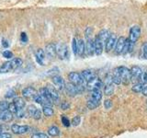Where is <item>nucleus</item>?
Here are the masks:
<instances>
[{
	"label": "nucleus",
	"instance_id": "ddd939ff",
	"mask_svg": "<svg viewBox=\"0 0 147 138\" xmlns=\"http://www.w3.org/2000/svg\"><path fill=\"white\" fill-rule=\"evenodd\" d=\"M85 53L87 56H92L95 54L94 49V40L93 39H86V43H85Z\"/></svg>",
	"mask_w": 147,
	"mask_h": 138
},
{
	"label": "nucleus",
	"instance_id": "4468645a",
	"mask_svg": "<svg viewBox=\"0 0 147 138\" xmlns=\"http://www.w3.org/2000/svg\"><path fill=\"white\" fill-rule=\"evenodd\" d=\"M27 112H28V114L30 115V116H31L35 120H39L41 117V112L39 109H37L34 105H29V106H28Z\"/></svg>",
	"mask_w": 147,
	"mask_h": 138
},
{
	"label": "nucleus",
	"instance_id": "cd10ccee",
	"mask_svg": "<svg viewBox=\"0 0 147 138\" xmlns=\"http://www.w3.org/2000/svg\"><path fill=\"white\" fill-rule=\"evenodd\" d=\"M90 98L94 99L98 101H100L101 99H102V92H101L100 89H96L91 91V95H90Z\"/></svg>",
	"mask_w": 147,
	"mask_h": 138
},
{
	"label": "nucleus",
	"instance_id": "4be33fe9",
	"mask_svg": "<svg viewBox=\"0 0 147 138\" xmlns=\"http://www.w3.org/2000/svg\"><path fill=\"white\" fill-rule=\"evenodd\" d=\"M85 54V41L83 39H76V55L83 56Z\"/></svg>",
	"mask_w": 147,
	"mask_h": 138
},
{
	"label": "nucleus",
	"instance_id": "473e14b6",
	"mask_svg": "<svg viewBox=\"0 0 147 138\" xmlns=\"http://www.w3.org/2000/svg\"><path fill=\"white\" fill-rule=\"evenodd\" d=\"M8 105L9 103L6 100H2L0 101V112H3V110H8Z\"/></svg>",
	"mask_w": 147,
	"mask_h": 138
},
{
	"label": "nucleus",
	"instance_id": "2eb2a0df",
	"mask_svg": "<svg viewBox=\"0 0 147 138\" xmlns=\"http://www.w3.org/2000/svg\"><path fill=\"white\" fill-rule=\"evenodd\" d=\"M11 131L15 135H23L30 131V127L28 125H18V124H13L11 126Z\"/></svg>",
	"mask_w": 147,
	"mask_h": 138
},
{
	"label": "nucleus",
	"instance_id": "f3484780",
	"mask_svg": "<svg viewBox=\"0 0 147 138\" xmlns=\"http://www.w3.org/2000/svg\"><path fill=\"white\" fill-rule=\"evenodd\" d=\"M64 89H65L66 94L68 96H70V97H75V96L79 94V93H78V87H77V86L73 85L72 83H70V82L67 83V84H65Z\"/></svg>",
	"mask_w": 147,
	"mask_h": 138
},
{
	"label": "nucleus",
	"instance_id": "c9c22d12",
	"mask_svg": "<svg viewBox=\"0 0 147 138\" xmlns=\"http://www.w3.org/2000/svg\"><path fill=\"white\" fill-rule=\"evenodd\" d=\"M31 138H49V136L43 133H34V135H32Z\"/></svg>",
	"mask_w": 147,
	"mask_h": 138
},
{
	"label": "nucleus",
	"instance_id": "412c9836",
	"mask_svg": "<svg viewBox=\"0 0 147 138\" xmlns=\"http://www.w3.org/2000/svg\"><path fill=\"white\" fill-rule=\"evenodd\" d=\"M94 49H95V54L96 55H100L103 53V49H104V44L101 43L100 40L96 37L94 40Z\"/></svg>",
	"mask_w": 147,
	"mask_h": 138
},
{
	"label": "nucleus",
	"instance_id": "de8ad7c7",
	"mask_svg": "<svg viewBox=\"0 0 147 138\" xmlns=\"http://www.w3.org/2000/svg\"><path fill=\"white\" fill-rule=\"evenodd\" d=\"M2 45H3V47L7 48L8 46H9V43H8V41H7L6 39H3V40H2Z\"/></svg>",
	"mask_w": 147,
	"mask_h": 138
},
{
	"label": "nucleus",
	"instance_id": "c756f323",
	"mask_svg": "<svg viewBox=\"0 0 147 138\" xmlns=\"http://www.w3.org/2000/svg\"><path fill=\"white\" fill-rule=\"evenodd\" d=\"M104 93H105V95H107V96H111L114 93V85L113 84L105 85Z\"/></svg>",
	"mask_w": 147,
	"mask_h": 138
},
{
	"label": "nucleus",
	"instance_id": "2f4dec72",
	"mask_svg": "<svg viewBox=\"0 0 147 138\" xmlns=\"http://www.w3.org/2000/svg\"><path fill=\"white\" fill-rule=\"evenodd\" d=\"M128 53H130V41H129V39L128 38H126V40H125V44H124L123 51H122V53L121 54L125 55Z\"/></svg>",
	"mask_w": 147,
	"mask_h": 138
},
{
	"label": "nucleus",
	"instance_id": "09e8293b",
	"mask_svg": "<svg viewBox=\"0 0 147 138\" xmlns=\"http://www.w3.org/2000/svg\"><path fill=\"white\" fill-rule=\"evenodd\" d=\"M142 79L144 80V83H146V84H147V71H146V72H144V73H142Z\"/></svg>",
	"mask_w": 147,
	"mask_h": 138
},
{
	"label": "nucleus",
	"instance_id": "8fccbe9b",
	"mask_svg": "<svg viewBox=\"0 0 147 138\" xmlns=\"http://www.w3.org/2000/svg\"><path fill=\"white\" fill-rule=\"evenodd\" d=\"M142 93L144 94V96H147V84H146V83H145V86L144 87V89H142Z\"/></svg>",
	"mask_w": 147,
	"mask_h": 138
},
{
	"label": "nucleus",
	"instance_id": "6ab92c4d",
	"mask_svg": "<svg viewBox=\"0 0 147 138\" xmlns=\"http://www.w3.org/2000/svg\"><path fill=\"white\" fill-rule=\"evenodd\" d=\"M35 57H36V61L40 66H45V53H44V50L42 49H37L35 52Z\"/></svg>",
	"mask_w": 147,
	"mask_h": 138
},
{
	"label": "nucleus",
	"instance_id": "f03ea898",
	"mask_svg": "<svg viewBox=\"0 0 147 138\" xmlns=\"http://www.w3.org/2000/svg\"><path fill=\"white\" fill-rule=\"evenodd\" d=\"M114 74H116V75L119 76L122 84L128 85L131 82V72L128 67L119 66L114 69Z\"/></svg>",
	"mask_w": 147,
	"mask_h": 138
},
{
	"label": "nucleus",
	"instance_id": "dca6fc26",
	"mask_svg": "<svg viewBox=\"0 0 147 138\" xmlns=\"http://www.w3.org/2000/svg\"><path fill=\"white\" fill-rule=\"evenodd\" d=\"M22 96L24 97L25 99H33L34 96L37 94V91L34 87H27L25 89H22V92H21Z\"/></svg>",
	"mask_w": 147,
	"mask_h": 138
},
{
	"label": "nucleus",
	"instance_id": "20e7f679",
	"mask_svg": "<svg viewBox=\"0 0 147 138\" xmlns=\"http://www.w3.org/2000/svg\"><path fill=\"white\" fill-rule=\"evenodd\" d=\"M56 54L61 60H66L69 58V49L65 43L56 44Z\"/></svg>",
	"mask_w": 147,
	"mask_h": 138
},
{
	"label": "nucleus",
	"instance_id": "5701e85b",
	"mask_svg": "<svg viewBox=\"0 0 147 138\" xmlns=\"http://www.w3.org/2000/svg\"><path fill=\"white\" fill-rule=\"evenodd\" d=\"M13 104L16 106L18 110H21L25 107L26 102H25V99L21 98V97H16L15 99H13Z\"/></svg>",
	"mask_w": 147,
	"mask_h": 138
},
{
	"label": "nucleus",
	"instance_id": "79ce46f5",
	"mask_svg": "<svg viewBox=\"0 0 147 138\" xmlns=\"http://www.w3.org/2000/svg\"><path fill=\"white\" fill-rule=\"evenodd\" d=\"M20 41H22L23 43H28V35L25 33V32H21V34H20Z\"/></svg>",
	"mask_w": 147,
	"mask_h": 138
},
{
	"label": "nucleus",
	"instance_id": "393cba45",
	"mask_svg": "<svg viewBox=\"0 0 147 138\" xmlns=\"http://www.w3.org/2000/svg\"><path fill=\"white\" fill-rule=\"evenodd\" d=\"M99 105H100V101H98L92 98H89L86 102V106L89 110H95L96 108H98Z\"/></svg>",
	"mask_w": 147,
	"mask_h": 138
},
{
	"label": "nucleus",
	"instance_id": "423d86ee",
	"mask_svg": "<svg viewBox=\"0 0 147 138\" xmlns=\"http://www.w3.org/2000/svg\"><path fill=\"white\" fill-rule=\"evenodd\" d=\"M104 83L103 81L99 79L98 77H95L93 78L92 80L86 82V89H88L89 91H93V90H96V89H101V87H103Z\"/></svg>",
	"mask_w": 147,
	"mask_h": 138
},
{
	"label": "nucleus",
	"instance_id": "4c0bfd02",
	"mask_svg": "<svg viewBox=\"0 0 147 138\" xmlns=\"http://www.w3.org/2000/svg\"><path fill=\"white\" fill-rule=\"evenodd\" d=\"M58 72H59V68H58V67H53V69H51V70L48 71L47 75L54 76H56V74H57Z\"/></svg>",
	"mask_w": 147,
	"mask_h": 138
},
{
	"label": "nucleus",
	"instance_id": "f257e3e1",
	"mask_svg": "<svg viewBox=\"0 0 147 138\" xmlns=\"http://www.w3.org/2000/svg\"><path fill=\"white\" fill-rule=\"evenodd\" d=\"M23 64L22 59L20 58H13L9 61L4 63L1 66H0V74L4 73H9V72H14L18 70Z\"/></svg>",
	"mask_w": 147,
	"mask_h": 138
},
{
	"label": "nucleus",
	"instance_id": "c85d7f7f",
	"mask_svg": "<svg viewBox=\"0 0 147 138\" xmlns=\"http://www.w3.org/2000/svg\"><path fill=\"white\" fill-rule=\"evenodd\" d=\"M48 135L51 136H58L60 135V129L57 126H51L48 129Z\"/></svg>",
	"mask_w": 147,
	"mask_h": 138
},
{
	"label": "nucleus",
	"instance_id": "58836bf2",
	"mask_svg": "<svg viewBox=\"0 0 147 138\" xmlns=\"http://www.w3.org/2000/svg\"><path fill=\"white\" fill-rule=\"evenodd\" d=\"M104 107H105V109H107V110L111 109L112 108V101L110 99H106L104 101Z\"/></svg>",
	"mask_w": 147,
	"mask_h": 138
},
{
	"label": "nucleus",
	"instance_id": "72a5a7b5",
	"mask_svg": "<svg viewBox=\"0 0 147 138\" xmlns=\"http://www.w3.org/2000/svg\"><path fill=\"white\" fill-rule=\"evenodd\" d=\"M62 122L63 124V126H65V127H69L71 125L70 120H69L65 115H62Z\"/></svg>",
	"mask_w": 147,
	"mask_h": 138
},
{
	"label": "nucleus",
	"instance_id": "7c9ffc66",
	"mask_svg": "<svg viewBox=\"0 0 147 138\" xmlns=\"http://www.w3.org/2000/svg\"><path fill=\"white\" fill-rule=\"evenodd\" d=\"M40 94L43 97V98H45L47 100L51 101V102H53L52 101V99H51V97H50V94H49V92L47 90V89H46V87H41V89H40Z\"/></svg>",
	"mask_w": 147,
	"mask_h": 138
},
{
	"label": "nucleus",
	"instance_id": "ea45409f",
	"mask_svg": "<svg viewBox=\"0 0 147 138\" xmlns=\"http://www.w3.org/2000/svg\"><path fill=\"white\" fill-rule=\"evenodd\" d=\"M92 33H93V30H92V28L88 27V28H87V29L86 30V31H85L86 38V39H89V38H91V35H92Z\"/></svg>",
	"mask_w": 147,
	"mask_h": 138
},
{
	"label": "nucleus",
	"instance_id": "49530a36",
	"mask_svg": "<svg viewBox=\"0 0 147 138\" xmlns=\"http://www.w3.org/2000/svg\"><path fill=\"white\" fill-rule=\"evenodd\" d=\"M0 138H12V135L9 133H0Z\"/></svg>",
	"mask_w": 147,
	"mask_h": 138
},
{
	"label": "nucleus",
	"instance_id": "f8f14e48",
	"mask_svg": "<svg viewBox=\"0 0 147 138\" xmlns=\"http://www.w3.org/2000/svg\"><path fill=\"white\" fill-rule=\"evenodd\" d=\"M125 40H126V38L123 36L119 37V38L117 39L116 44H115V46H114V52L116 54H121L122 53L124 44H125Z\"/></svg>",
	"mask_w": 147,
	"mask_h": 138
},
{
	"label": "nucleus",
	"instance_id": "9b49d317",
	"mask_svg": "<svg viewBox=\"0 0 147 138\" xmlns=\"http://www.w3.org/2000/svg\"><path fill=\"white\" fill-rule=\"evenodd\" d=\"M46 89H47L49 94H50V97L51 99H52V101L53 102H55V103H58L59 100H60V96L58 94V90L55 89V87L53 86V85H48L46 86Z\"/></svg>",
	"mask_w": 147,
	"mask_h": 138
},
{
	"label": "nucleus",
	"instance_id": "bb28decb",
	"mask_svg": "<svg viewBox=\"0 0 147 138\" xmlns=\"http://www.w3.org/2000/svg\"><path fill=\"white\" fill-rule=\"evenodd\" d=\"M144 86H145V83H141V82L135 83V84L132 86L131 90L134 92V93H141Z\"/></svg>",
	"mask_w": 147,
	"mask_h": 138
},
{
	"label": "nucleus",
	"instance_id": "a878e982",
	"mask_svg": "<svg viewBox=\"0 0 147 138\" xmlns=\"http://www.w3.org/2000/svg\"><path fill=\"white\" fill-rule=\"evenodd\" d=\"M42 113L46 117H52L54 114V110L51 106H42Z\"/></svg>",
	"mask_w": 147,
	"mask_h": 138
},
{
	"label": "nucleus",
	"instance_id": "37998d69",
	"mask_svg": "<svg viewBox=\"0 0 147 138\" xmlns=\"http://www.w3.org/2000/svg\"><path fill=\"white\" fill-rule=\"evenodd\" d=\"M72 50H73L74 54L76 55V38H74L72 41Z\"/></svg>",
	"mask_w": 147,
	"mask_h": 138
},
{
	"label": "nucleus",
	"instance_id": "1a4fd4ad",
	"mask_svg": "<svg viewBox=\"0 0 147 138\" xmlns=\"http://www.w3.org/2000/svg\"><path fill=\"white\" fill-rule=\"evenodd\" d=\"M116 41H117L116 34L109 33V38L107 39V41H106V43H105V50L107 51V52H110L111 50H113L115 44H116Z\"/></svg>",
	"mask_w": 147,
	"mask_h": 138
},
{
	"label": "nucleus",
	"instance_id": "a18cd8bd",
	"mask_svg": "<svg viewBox=\"0 0 147 138\" xmlns=\"http://www.w3.org/2000/svg\"><path fill=\"white\" fill-rule=\"evenodd\" d=\"M16 95V92L14 91V90H10V91H8L7 95H6V98L7 99H10V98H13V97H15Z\"/></svg>",
	"mask_w": 147,
	"mask_h": 138
},
{
	"label": "nucleus",
	"instance_id": "c03bdc74",
	"mask_svg": "<svg viewBox=\"0 0 147 138\" xmlns=\"http://www.w3.org/2000/svg\"><path fill=\"white\" fill-rule=\"evenodd\" d=\"M70 108V103L67 102V101H63V102L61 104V109L63 110H66Z\"/></svg>",
	"mask_w": 147,
	"mask_h": 138
},
{
	"label": "nucleus",
	"instance_id": "0eeeda50",
	"mask_svg": "<svg viewBox=\"0 0 147 138\" xmlns=\"http://www.w3.org/2000/svg\"><path fill=\"white\" fill-rule=\"evenodd\" d=\"M44 53L45 56L49 60H54L56 58V44L55 43H49L45 46L44 49Z\"/></svg>",
	"mask_w": 147,
	"mask_h": 138
},
{
	"label": "nucleus",
	"instance_id": "3c124183",
	"mask_svg": "<svg viewBox=\"0 0 147 138\" xmlns=\"http://www.w3.org/2000/svg\"><path fill=\"white\" fill-rule=\"evenodd\" d=\"M2 133V127L0 126V133Z\"/></svg>",
	"mask_w": 147,
	"mask_h": 138
},
{
	"label": "nucleus",
	"instance_id": "e433bc0d",
	"mask_svg": "<svg viewBox=\"0 0 147 138\" xmlns=\"http://www.w3.org/2000/svg\"><path fill=\"white\" fill-rule=\"evenodd\" d=\"M2 55H3V57L7 58V59H10V58L13 57V53H12V52H10V51H8V50L4 51L3 53H2Z\"/></svg>",
	"mask_w": 147,
	"mask_h": 138
},
{
	"label": "nucleus",
	"instance_id": "f704fd0d",
	"mask_svg": "<svg viewBox=\"0 0 147 138\" xmlns=\"http://www.w3.org/2000/svg\"><path fill=\"white\" fill-rule=\"evenodd\" d=\"M72 123V125L73 126H78L79 125V123L81 122V118H80V116H75L73 119H72V122H71Z\"/></svg>",
	"mask_w": 147,
	"mask_h": 138
},
{
	"label": "nucleus",
	"instance_id": "9d476101",
	"mask_svg": "<svg viewBox=\"0 0 147 138\" xmlns=\"http://www.w3.org/2000/svg\"><path fill=\"white\" fill-rule=\"evenodd\" d=\"M53 87L56 89L57 90L61 91L64 89V87H65V82H64V79L60 76H53Z\"/></svg>",
	"mask_w": 147,
	"mask_h": 138
},
{
	"label": "nucleus",
	"instance_id": "7ed1b4c3",
	"mask_svg": "<svg viewBox=\"0 0 147 138\" xmlns=\"http://www.w3.org/2000/svg\"><path fill=\"white\" fill-rule=\"evenodd\" d=\"M141 35V28L140 26L135 25L132 26L130 30V33H129V41H130V53L132 51L133 46H134L135 43L139 39Z\"/></svg>",
	"mask_w": 147,
	"mask_h": 138
},
{
	"label": "nucleus",
	"instance_id": "a211bd4d",
	"mask_svg": "<svg viewBox=\"0 0 147 138\" xmlns=\"http://www.w3.org/2000/svg\"><path fill=\"white\" fill-rule=\"evenodd\" d=\"M80 75L83 78V80H84V82H88L96 77L95 72L93 70H91V69H86V70L82 71Z\"/></svg>",
	"mask_w": 147,
	"mask_h": 138
},
{
	"label": "nucleus",
	"instance_id": "39448f33",
	"mask_svg": "<svg viewBox=\"0 0 147 138\" xmlns=\"http://www.w3.org/2000/svg\"><path fill=\"white\" fill-rule=\"evenodd\" d=\"M131 82H135V83H139L140 79H142V70L140 66H133L131 69Z\"/></svg>",
	"mask_w": 147,
	"mask_h": 138
},
{
	"label": "nucleus",
	"instance_id": "b1692460",
	"mask_svg": "<svg viewBox=\"0 0 147 138\" xmlns=\"http://www.w3.org/2000/svg\"><path fill=\"white\" fill-rule=\"evenodd\" d=\"M109 32L108 30H101L99 32H98V34L96 35V37L100 40V41L104 45H105V43H106V41H107V39L109 38Z\"/></svg>",
	"mask_w": 147,
	"mask_h": 138
},
{
	"label": "nucleus",
	"instance_id": "6e6552de",
	"mask_svg": "<svg viewBox=\"0 0 147 138\" xmlns=\"http://www.w3.org/2000/svg\"><path fill=\"white\" fill-rule=\"evenodd\" d=\"M68 79L75 86H83L84 85V80L81 76V75L77 72H71L68 74Z\"/></svg>",
	"mask_w": 147,
	"mask_h": 138
},
{
	"label": "nucleus",
	"instance_id": "a19ab883",
	"mask_svg": "<svg viewBox=\"0 0 147 138\" xmlns=\"http://www.w3.org/2000/svg\"><path fill=\"white\" fill-rule=\"evenodd\" d=\"M142 57L147 59V43H144L142 45Z\"/></svg>",
	"mask_w": 147,
	"mask_h": 138
},
{
	"label": "nucleus",
	"instance_id": "aec40b11",
	"mask_svg": "<svg viewBox=\"0 0 147 138\" xmlns=\"http://www.w3.org/2000/svg\"><path fill=\"white\" fill-rule=\"evenodd\" d=\"M13 120V113H11L8 110L0 112V121L4 122H10Z\"/></svg>",
	"mask_w": 147,
	"mask_h": 138
}]
</instances>
